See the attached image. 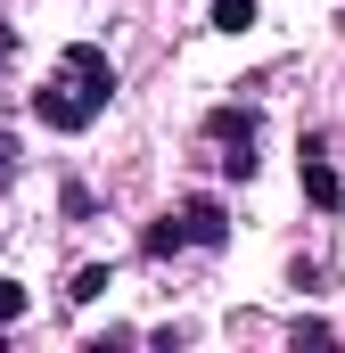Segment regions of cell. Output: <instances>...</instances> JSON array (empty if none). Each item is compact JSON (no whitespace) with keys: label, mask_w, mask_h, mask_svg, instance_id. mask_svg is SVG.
I'll list each match as a JSON object with an SVG mask.
<instances>
[{"label":"cell","mask_w":345,"mask_h":353,"mask_svg":"<svg viewBox=\"0 0 345 353\" xmlns=\"http://www.w3.org/2000/svg\"><path fill=\"white\" fill-rule=\"evenodd\" d=\"M181 239H189V247H222V239H230L222 197H189V205H181Z\"/></svg>","instance_id":"cell-3"},{"label":"cell","mask_w":345,"mask_h":353,"mask_svg":"<svg viewBox=\"0 0 345 353\" xmlns=\"http://www.w3.org/2000/svg\"><path fill=\"white\" fill-rule=\"evenodd\" d=\"M107 99H115L107 50H99V41H75V50L50 66V83L33 90V115H41V132H90V123L107 115Z\"/></svg>","instance_id":"cell-1"},{"label":"cell","mask_w":345,"mask_h":353,"mask_svg":"<svg viewBox=\"0 0 345 353\" xmlns=\"http://www.w3.org/2000/svg\"><path fill=\"white\" fill-rule=\"evenodd\" d=\"M189 239H181V214H165V222H148L140 230V255H181Z\"/></svg>","instance_id":"cell-5"},{"label":"cell","mask_w":345,"mask_h":353,"mask_svg":"<svg viewBox=\"0 0 345 353\" xmlns=\"http://www.w3.org/2000/svg\"><path fill=\"white\" fill-rule=\"evenodd\" d=\"M107 288H115V271H107V263H83V271H75V288H66V296H75V304H99Z\"/></svg>","instance_id":"cell-6"},{"label":"cell","mask_w":345,"mask_h":353,"mask_svg":"<svg viewBox=\"0 0 345 353\" xmlns=\"http://www.w3.org/2000/svg\"><path fill=\"white\" fill-rule=\"evenodd\" d=\"M0 321H25V288L17 279H0Z\"/></svg>","instance_id":"cell-8"},{"label":"cell","mask_w":345,"mask_h":353,"mask_svg":"<svg viewBox=\"0 0 345 353\" xmlns=\"http://www.w3.org/2000/svg\"><path fill=\"white\" fill-rule=\"evenodd\" d=\"M206 132H214V140H222V157H214V165H222V173H255V115H247V107H214V115H206Z\"/></svg>","instance_id":"cell-2"},{"label":"cell","mask_w":345,"mask_h":353,"mask_svg":"<svg viewBox=\"0 0 345 353\" xmlns=\"http://www.w3.org/2000/svg\"><path fill=\"white\" fill-rule=\"evenodd\" d=\"M304 197H313L321 214H337V205H345V181L329 173V148H321V140H304Z\"/></svg>","instance_id":"cell-4"},{"label":"cell","mask_w":345,"mask_h":353,"mask_svg":"<svg viewBox=\"0 0 345 353\" xmlns=\"http://www.w3.org/2000/svg\"><path fill=\"white\" fill-rule=\"evenodd\" d=\"M8 58H17V33H8V25H0V66H8Z\"/></svg>","instance_id":"cell-10"},{"label":"cell","mask_w":345,"mask_h":353,"mask_svg":"<svg viewBox=\"0 0 345 353\" xmlns=\"http://www.w3.org/2000/svg\"><path fill=\"white\" fill-rule=\"evenodd\" d=\"M214 25H222V33H247V25H255V0H214Z\"/></svg>","instance_id":"cell-7"},{"label":"cell","mask_w":345,"mask_h":353,"mask_svg":"<svg viewBox=\"0 0 345 353\" xmlns=\"http://www.w3.org/2000/svg\"><path fill=\"white\" fill-rule=\"evenodd\" d=\"M8 181H17V148L0 140V189H8Z\"/></svg>","instance_id":"cell-9"}]
</instances>
